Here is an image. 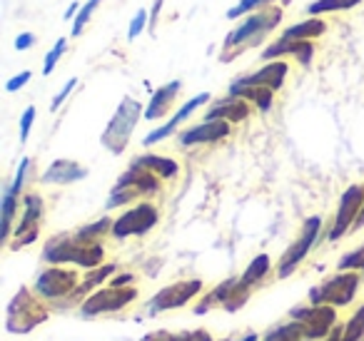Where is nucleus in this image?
Listing matches in <instances>:
<instances>
[{
	"label": "nucleus",
	"mask_w": 364,
	"mask_h": 341,
	"mask_svg": "<svg viewBox=\"0 0 364 341\" xmlns=\"http://www.w3.org/2000/svg\"><path fill=\"white\" fill-rule=\"evenodd\" d=\"M282 23V8H262V11L252 13L250 18H245L223 43V53L220 60L232 63L237 55H242L250 48H257L274 28Z\"/></svg>",
	"instance_id": "obj_1"
},
{
	"label": "nucleus",
	"mask_w": 364,
	"mask_h": 341,
	"mask_svg": "<svg viewBox=\"0 0 364 341\" xmlns=\"http://www.w3.org/2000/svg\"><path fill=\"white\" fill-rule=\"evenodd\" d=\"M102 256H105L102 242L82 239L77 232L58 234L53 239H48L46 247H43V259L55 266L75 264L85 266V269H97V266H102Z\"/></svg>",
	"instance_id": "obj_2"
},
{
	"label": "nucleus",
	"mask_w": 364,
	"mask_h": 341,
	"mask_svg": "<svg viewBox=\"0 0 364 341\" xmlns=\"http://www.w3.org/2000/svg\"><path fill=\"white\" fill-rule=\"evenodd\" d=\"M50 319V309H48V301L41 299L33 289L23 286L13 301L8 304L6 314V329L11 334H31L33 329H38L41 324Z\"/></svg>",
	"instance_id": "obj_3"
},
{
	"label": "nucleus",
	"mask_w": 364,
	"mask_h": 341,
	"mask_svg": "<svg viewBox=\"0 0 364 341\" xmlns=\"http://www.w3.org/2000/svg\"><path fill=\"white\" fill-rule=\"evenodd\" d=\"M140 117H145L142 102L130 95L122 97L120 107L115 110V115L107 122L105 132H102V137H100L102 147H105L107 152H112V155H122L127 142H130L132 132H135V125L140 122Z\"/></svg>",
	"instance_id": "obj_4"
},
{
	"label": "nucleus",
	"mask_w": 364,
	"mask_h": 341,
	"mask_svg": "<svg viewBox=\"0 0 364 341\" xmlns=\"http://www.w3.org/2000/svg\"><path fill=\"white\" fill-rule=\"evenodd\" d=\"M160 192V177L152 175L150 170H142L137 165H130L125 170V175H120V180L115 182L110 197H107V210L115 207H125L130 202L140 200V197H152Z\"/></svg>",
	"instance_id": "obj_5"
},
{
	"label": "nucleus",
	"mask_w": 364,
	"mask_h": 341,
	"mask_svg": "<svg viewBox=\"0 0 364 341\" xmlns=\"http://www.w3.org/2000/svg\"><path fill=\"white\" fill-rule=\"evenodd\" d=\"M362 284V274L359 271H337L334 276L324 279L322 284L312 286L309 289V304L312 306H334V309H342L354 301Z\"/></svg>",
	"instance_id": "obj_6"
},
{
	"label": "nucleus",
	"mask_w": 364,
	"mask_h": 341,
	"mask_svg": "<svg viewBox=\"0 0 364 341\" xmlns=\"http://www.w3.org/2000/svg\"><path fill=\"white\" fill-rule=\"evenodd\" d=\"M255 289H250L242 281V276H230L223 284H218L213 291L205 294V299L195 306V314H208L210 309H225V311H240L250 301Z\"/></svg>",
	"instance_id": "obj_7"
},
{
	"label": "nucleus",
	"mask_w": 364,
	"mask_h": 341,
	"mask_svg": "<svg viewBox=\"0 0 364 341\" xmlns=\"http://www.w3.org/2000/svg\"><path fill=\"white\" fill-rule=\"evenodd\" d=\"M319 232H322V217H317V215L307 217L304 224H302V232H299V237L289 244V249L284 251L282 259H279V264H277L279 279H287V276H292L294 271H297V266L307 259V254L312 251V247L317 244Z\"/></svg>",
	"instance_id": "obj_8"
},
{
	"label": "nucleus",
	"mask_w": 364,
	"mask_h": 341,
	"mask_svg": "<svg viewBox=\"0 0 364 341\" xmlns=\"http://www.w3.org/2000/svg\"><path fill=\"white\" fill-rule=\"evenodd\" d=\"M294 321H302L304 326V341H324L332 336V331L339 326L337 321V309L334 306H294L289 311Z\"/></svg>",
	"instance_id": "obj_9"
},
{
	"label": "nucleus",
	"mask_w": 364,
	"mask_h": 341,
	"mask_svg": "<svg viewBox=\"0 0 364 341\" xmlns=\"http://www.w3.org/2000/svg\"><path fill=\"white\" fill-rule=\"evenodd\" d=\"M80 286V276L75 269H65V266H50V269L41 271L36 279V294L46 301H58L65 304L75 289Z\"/></svg>",
	"instance_id": "obj_10"
},
{
	"label": "nucleus",
	"mask_w": 364,
	"mask_h": 341,
	"mask_svg": "<svg viewBox=\"0 0 364 341\" xmlns=\"http://www.w3.org/2000/svg\"><path fill=\"white\" fill-rule=\"evenodd\" d=\"M137 299L135 286H105V289H97L87 296L80 304V316L92 319V316L102 314H115V311L130 306Z\"/></svg>",
	"instance_id": "obj_11"
},
{
	"label": "nucleus",
	"mask_w": 364,
	"mask_h": 341,
	"mask_svg": "<svg viewBox=\"0 0 364 341\" xmlns=\"http://www.w3.org/2000/svg\"><path fill=\"white\" fill-rule=\"evenodd\" d=\"M160 222V210L150 202H140V205L130 207L127 212H122L115 222H112V237L117 239H127V237H142L150 229H155V224Z\"/></svg>",
	"instance_id": "obj_12"
},
{
	"label": "nucleus",
	"mask_w": 364,
	"mask_h": 341,
	"mask_svg": "<svg viewBox=\"0 0 364 341\" xmlns=\"http://www.w3.org/2000/svg\"><path fill=\"white\" fill-rule=\"evenodd\" d=\"M362 207H364V185H349L342 192V197H339V207H337V215H334L332 227L327 232V242H337L344 234H349L354 229V222H357Z\"/></svg>",
	"instance_id": "obj_13"
},
{
	"label": "nucleus",
	"mask_w": 364,
	"mask_h": 341,
	"mask_svg": "<svg viewBox=\"0 0 364 341\" xmlns=\"http://www.w3.org/2000/svg\"><path fill=\"white\" fill-rule=\"evenodd\" d=\"M203 289H205V284L200 279L167 284L165 289H160L150 301H147V314L155 316V314H162V311L180 309V306L190 304L198 294H203Z\"/></svg>",
	"instance_id": "obj_14"
},
{
	"label": "nucleus",
	"mask_w": 364,
	"mask_h": 341,
	"mask_svg": "<svg viewBox=\"0 0 364 341\" xmlns=\"http://www.w3.org/2000/svg\"><path fill=\"white\" fill-rule=\"evenodd\" d=\"M43 217H46V202H43V197L36 195V192H28L23 197V217L16 224V232H13L16 239H13L11 249H21V247H28L38 239Z\"/></svg>",
	"instance_id": "obj_15"
},
{
	"label": "nucleus",
	"mask_w": 364,
	"mask_h": 341,
	"mask_svg": "<svg viewBox=\"0 0 364 341\" xmlns=\"http://www.w3.org/2000/svg\"><path fill=\"white\" fill-rule=\"evenodd\" d=\"M232 125L225 120H205L200 125H193L188 130L180 132V145L182 147H193V145H213V142L228 140Z\"/></svg>",
	"instance_id": "obj_16"
},
{
	"label": "nucleus",
	"mask_w": 364,
	"mask_h": 341,
	"mask_svg": "<svg viewBox=\"0 0 364 341\" xmlns=\"http://www.w3.org/2000/svg\"><path fill=\"white\" fill-rule=\"evenodd\" d=\"M208 102H210V92H200V95L190 97V100L185 102V105H182L180 110H177L175 115H172L170 120L165 122V125L157 127V130H152L150 135H145V140H142V145L150 147V145H157V142L167 140V137H170L172 132H177V127H180V122H185L190 115H193L195 110H200V107L208 105Z\"/></svg>",
	"instance_id": "obj_17"
},
{
	"label": "nucleus",
	"mask_w": 364,
	"mask_h": 341,
	"mask_svg": "<svg viewBox=\"0 0 364 341\" xmlns=\"http://www.w3.org/2000/svg\"><path fill=\"white\" fill-rule=\"evenodd\" d=\"M287 72H289V65H287V63H284V60H272V63H267L264 67H259V70L250 72V75L237 77L235 82H240V85L267 87V90H274V92H277L279 87L284 85V80H287Z\"/></svg>",
	"instance_id": "obj_18"
},
{
	"label": "nucleus",
	"mask_w": 364,
	"mask_h": 341,
	"mask_svg": "<svg viewBox=\"0 0 364 341\" xmlns=\"http://www.w3.org/2000/svg\"><path fill=\"white\" fill-rule=\"evenodd\" d=\"M282 55H294L304 67H307L309 63H312V58H314V45L309 40H284V38H279L277 43L267 45V48H264V53H262V58L267 63L282 60Z\"/></svg>",
	"instance_id": "obj_19"
},
{
	"label": "nucleus",
	"mask_w": 364,
	"mask_h": 341,
	"mask_svg": "<svg viewBox=\"0 0 364 341\" xmlns=\"http://www.w3.org/2000/svg\"><path fill=\"white\" fill-rule=\"evenodd\" d=\"M250 112H252V107H250L247 100L228 95V97H223V100H218L205 112V120H225L232 125V122H245L250 117Z\"/></svg>",
	"instance_id": "obj_20"
},
{
	"label": "nucleus",
	"mask_w": 364,
	"mask_h": 341,
	"mask_svg": "<svg viewBox=\"0 0 364 341\" xmlns=\"http://www.w3.org/2000/svg\"><path fill=\"white\" fill-rule=\"evenodd\" d=\"M87 177V170L82 165L73 160H55L46 172H43L41 182L43 185H73L77 180H85Z\"/></svg>",
	"instance_id": "obj_21"
},
{
	"label": "nucleus",
	"mask_w": 364,
	"mask_h": 341,
	"mask_svg": "<svg viewBox=\"0 0 364 341\" xmlns=\"http://www.w3.org/2000/svg\"><path fill=\"white\" fill-rule=\"evenodd\" d=\"M182 90V82L180 80H172L167 85H162L160 90L152 92L150 102L145 107V120H160L170 112V107L175 105V97L180 95Z\"/></svg>",
	"instance_id": "obj_22"
},
{
	"label": "nucleus",
	"mask_w": 364,
	"mask_h": 341,
	"mask_svg": "<svg viewBox=\"0 0 364 341\" xmlns=\"http://www.w3.org/2000/svg\"><path fill=\"white\" fill-rule=\"evenodd\" d=\"M230 95L242 97V100L252 102L259 112H267L274 102V90H267V87H255V85H240V82H235V80H232V85H230Z\"/></svg>",
	"instance_id": "obj_23"
},
{
	"label": "nucleus",
	"mask_w": 364,
	"mask_h": 341,
	"mask_svg": "<svg viewBox=\"0 0 364 341\" xmlns=\"http://www.w3.org/2000/svg\"><path fill=\"white\" fill-rule=\"evenodd\" d=\"M130 165H137L142 170H150L152 175H157L160 180H172V177L180 172V165L170 157H160V155H142V157H135Z\"/></svg>",
	"instance_id": "obj_24"
},
{
	"label": "nucleus",
	"mask_w": 364,
	"mask_h": 341,
	"mask_svg": "<svg viewBox=\"0 0 364 341\" xmlns=\"http://www.w3.org/2000/svg\"><path fill=\"white\" fill-rule=\"evenodd\" d=\"M324 33H327V23L322 18H307V21L284 28L279 38H284V40H312V38H319Z\"/></svg>",
	"instance_id": "obj_25"
},
{
	"label": "nucleus",
	"mask_w": 364,
	"mask_h": 341,
	"mask_svg": "<svg viewBox=\"0 0 364 341\" xmlns=\"http://www.w3.org/2000/svg\"><path fill=\"white\" fill-rule=\"evenodd\" d=\"M0 212H3V224H0V244H8L16 224V212H18V195H13L11 187L3 190V200H0Z\"/></svg>",
	"instance_id": "obj_26"
},
{
	"label": "nucleus",
	"mask_w": 364,
	"mask_h": 341,
	"mask_svg": "<svg viewBox=\"0 0 364 341\" xmlns=\"http://www.w3.org/2000/svg\"><path fill=\"white\" fill-rule=\"evenodd\" d=\"M269 271H272V259H269L267 254H257L252 261H250L247 269H245L242 281L250 286V289H257V286L267 279Z\"/></svg>",
	"instance_id": "obj_27"
},
{
	"label": "nucleus",
	"mask_w": 364,
	"mask_h": 341,
	"mask_svg": "<svg viewBox=\"0 0 364 341\" xmlns=\"http://www.w3.org/2000/svg\"><path fill=\"white\" fill-rule=\"evenodd\" d=\"M262 341H304V326L302 321H287V324L272 326L267 334L262 336Z\"/></svg>",
	"instance_id": "obj_28"
},
{
	"label": "nucleus",
	"mask_w": 364,
	"mask_h": 341,
	"mask_svg": "<svg viewBox=\"0 0 364 341\" xmlns=\"http://www.w3.org/2000/svg\"><path fill=\"white\" fill-rule=\"evenodd\" d=\"M142 341H215V339L205 329L180 331V334H172V331L160 329V331H152V334H147Z\"/></svg>",
	"instance_id": "obj_29"
},
{
	"label": "nucleus",
	"mask_w": 364,
	"mask_h": 341,
	"mask_svg": "<svg viewBox=\"0 0 364 341\" xmlns=\"http://www.w3.org/2000/svg\"><path fill=\"white\" fill-rule=\"evenodd\" d=\"M362 0H314L307 6V13L312 18H319L322 13H339V11H352Z\"/></svg>",
	"instance_id": "obj_30"
},
{
	"label": "nucleus",
	"mask_w": 364,
	"mask_h": 341,
	"mask_svg": "<svg viewBox=\"0 0 364 341\" xmlns=\"http://www.w3.org/2000/svg\"><path fill=\"white\" fill-rule=\"evenodd\" d=\"M342 341H364V304L347 319L342 329Z\"/></svg>",
	"instance_id": "obj_31"
},
{
	"label": "nucleus",
	"mask_w": 364,
	"mask_h": 341,
	"mask_svg": "<svg viewBox=\"0 0 364 341\" xmlns=\"http://www.w3.org/2000/svg\"><path fill=\"white\" fill-rule=\"evenodd\" d=\"M337 271H364V244L357 247V249L347 251L342 259L337 261Z\"/></svg>",
	"instance_id": "obj_32"
},
{
	"label": "nucleus",
	"mask_w": 364,
	"mask_h": 341,
	"mask_svg": "<svg viewBox=\"0 0 364 341\" xmlns=\"http://www.w3.org/2000/svg\"><path fill=\"white\" fill-rule=\"evenodd\" d=\"M272 0H240L237 6H232L228 11V18L230 21H237V18L247 16V13H257L262 11V8H267Z\"/></svg>",
	"instance_id": "obj_33"
},
{
	"label": "nucleus",
	"mask_w": 364,
	"mask_h": 341,
	"mask_svg": "<svg viewBox=\"0 0 364 341\" xmlns=\"http://www.w3.org/2000/svg\"><path fill=\"white\" fill-rule=\"evenodd\" d=\"M97 6H100V0H87L85 6L80 8V13H77L75 21H73V38H80V33L85 31L87 21L92 18V13H95Z\"/></svg>",
	"instance_id": "obj_34"
},
{
	"label": "nucleus",
	"mask_w": 364,
	"mask_h": 341,
	"mask_svg": "<svg viewBox=\"0 0 364 341\" xmlns=\"http://www.w3.org/2000/svg\"><path fill=\"white\" fill-rule=\"evenodd\" d=\"M65 50H68V40L65 38H60V40L50 48V53L46 55V63H43V75H50V72L55 70V65L60 63V58L65 55Z\"/></svg>",
	"instance_id": "obj_35"
},
{
	"label": "nucleus",
	"mask_w": 364,
	"mask_h": 341,
	"mask_svg": "<svg viewBox=\"0 0 364 341\" xmlns=\"http://www.w3.org/2000/svg\"><path fill=\"white\" fill-rule=\"evenodd\" d=\"M147 26H150V11L140 8V11L132 16L130 28H127V40H137V38H140V33H145Z\"/></svg>",
	"instance_id": "obj_36"
},
{
	"label": "nucleus",
	"mask_w": 364,
	"mask_h": 341,
	"mask_svg": "<svg viewBox=\"0 0 364 341\" xmlns=\"http://www.w3.org/2000/svg\"><path fill=\"white\" fill-rule=\"evenodd\" d=\"M28 170H31V160H28V157H23V160H21V167H18V172H16V180H13L11 185H8V187H11L13 195L21 197V190H23V185H26Z\"/></svg>",
	"instance_id": "obj_37"
},
{
	"label": "nucleus",
	"mask_w": 364,
	"mask_h": 341,
	"mask_svg": "<svg viewBox=\"0 0 364 341\" xmlns=\"http://www.w3.org/2000/svg\"><path fill=\"white\" fill-rule=\"evenodd\" d=\"M33 122H36V107H26V112L21 115V142L26 145L28 142V137H31V127H33Z\"/></svg>",
	"instance_id": "obj_38"
},
{
	"label": "nucleus",
	"mask_w": 364,
	"mask_h": 341,
	"mask_svg": "<svg viewBox=\"0 0 364 341\" xmlns=\"http://www.w3.org/2000/svg\"><path fill=\"white\" fill-rule=\"evenodd\" d=\"M75 85H77V77H70V80L65 82V87H63V90L58 92L55 97H53V102H50V110H53V112H58V110H60V105L68 100V95H70V92L75 90Z\"/></svg>",
	"instance_id": "obj_39"
},
{
	"label": "nucleus",
	"mask_w": 364,
	"mask_h": 341,
	"mask_svg": "<svg viewBox=\"0 0 364 341\" xmlns=\"http://www.w3.org/2000/svg\"><path fill=\"white\" fill-rule=\"evenodd\" d=\"M31 77H33V72L31 70H23L21 75H16V77H11V80L6 82V90L8 92H18V90H23V87L31 82Z\"/></svg>",
	"instance_id": "obj_40"
},
{
	"label": "nucleus",
	"mask_w": 364,
	"mask_h": 341,
	"mask_svg": "<svg viewBox=\"0 0 364 341\" xmlns=\"http://www.w3.org/2000/svg\"><path fill=\"white\" fill-rule=\"evenodd\" d=\"M36 45V36H33V33H21V36L16 38V48L18 50H28V48H33Z\"/></svg>",
	"instance_id": "obj_41"
},
{
	"label": "nucleus",
	"mask_w": 364,
	"mask_h": 341,
	"mask_svg": "<svg viewBox=\"0 0 364 341\" xmlns=\"http://www.w3.org/2000/svg\"><path fill=\"white\" fill-rule=\"evenodd\" d=\"M132 281H135V274H130V271H122V274L112 276L107 284H110V286H130Z\"/></svg>",
	"instance_id": "obj_42"
},
{
	"label": "nucleus",
	"mask_w": 364,
	"mask_h": 341,
	"mask_svg": "<svg viewBox=\"0 0 364 341\" xmlns=\"http://www.w3.org/2000/svg\"><path fill=\"white\" fill-rule=\"evenodd\" d=\"M162 6H165V0H155V3H152V11H150V31L152 33H155V28H157V18H160Z\"/></svg>",
	"instance_id": "obj_43"
},
{
	"label": "nucleus",
	"mask_w": 364,
	"mask_h": 341,
	"mask_svg": "<svg viewBox=\"0 0 364 341\" xmlns=\"http://www.w3.org/2000/svg\"><path fill=\"white\" fill-rule=\"evenodd\" d=\"M223 341H259V336L255 334V331H247L242 339H223Z\"/></svg>",
	"instance_id": "obj_44"
},
{
	"label": "nucleus",
	"mask_w": 364,
	"mask_h": 341,
	"mask_svg": "<svg viewBox=\"0 0 364 341\" xmlns=\"http://www.w3.org/2000/svg\"><path fill=\"white\" fill-rule=\"evenodd\" d=\"M75 16H77V3H70V8L65 13V21H75Z\"/></svg>",
	"instance_id": "obj_45"
},
{
	"label": "nucleus",
	"mask_w": 364,
	"mask_h": 341,
	"mask_svg": "<svg viewBox=\"0 0 364 341\" xmlns=\"http://www.w3.org/2000/svg\"><path fill=\"white\" fill-rule=\"evenodd\" d=\"M342 329H344V326H337V329L332 331V336H329V339H324V341H342Z\"/></svg>",
	"instance_id": "obj_46"
},
{
	"label": "nucleus",
	"mask_w": 364,
	"mask_h": 341,
	"mask_svg": "<svg viewBox=\"0 0 364 341\" xmlns=\"http://www.w3.org/2000/svg\"><path fill=\"white\" fill-rule=\"evenodd\" d=\"M357 229H364V207H362V212H359L357 222H354V229L352 232H357Z\"/></svg>",
	"instance_id": "obj_47"
}]
</instances>
